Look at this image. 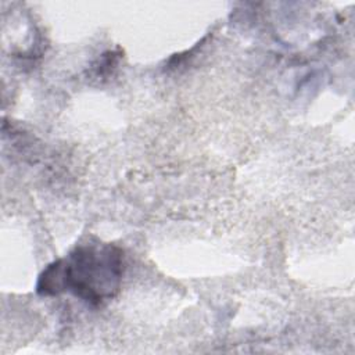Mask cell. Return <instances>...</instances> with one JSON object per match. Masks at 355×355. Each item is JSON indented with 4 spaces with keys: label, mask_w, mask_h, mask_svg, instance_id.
I'll list each match as a JSON object with an SVG mask.
<instances>
[{
    "label": "cell",
    "mask_w": 355,
    "mask_h": 355,
    "mask_svg": "<svg viewBox=\"0 0 355 355\" xmlns=\"http://www.w3.org/2000/svg\"><path fill=\"white\" fill-rule=\"evenodd\" d=\"M50 266L58 294L67 290L87 304L100 305L119 291L123 255L112 244H82Z\"/></svg>",
    "instance_id": "1"
}]
</instances>
